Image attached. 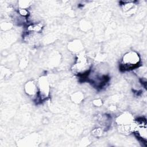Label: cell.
<instances>
[{"mask_svg": "<svg viewBox=\"0 0 147 147\" xmlns=\"http://www.w3.org/2000/svg\"><path fill=\"white\" fill-rule=\"evenodd\" d=\"M132 132L144 143L146 142V122L144 118H139L133 120L132 123Z\"/></svg>", "mask_w": 147, "mask_h": 147, "instance_id": "7a4b0ae2", "label": "cell"}, {"mask_svg": "<svg viewBox=\"0 0 147 147\" xmlns=\"http://www.w3.org/2000/svg\"><path fill=\"white\" fill-rule=\"evenodd\" d=\"M26 91L28 94H33L35 92V90L36 88L33 84V83H30L28 84V87H26Z\"/></svg>", "mask_w": 147, "mask_h": 147, "instance_id": "3957f363", "label": "cell"}, {"mask_svg": "<svg viewBox=\"0 0 147 147\" xmlns=\"http://www.w3.org/2000/svg\"><path fill=\"white\" fill-rule=\"evenodd\" d=\"M140 63L139 55L134 51L126 53L122 57L121 68L123 71H127L137 68Z\"/></svg>", "mask_w": 147, "mask_h": 147, "instance_id": "6da1fadb", "label": "cell"}]
</instances>
